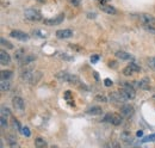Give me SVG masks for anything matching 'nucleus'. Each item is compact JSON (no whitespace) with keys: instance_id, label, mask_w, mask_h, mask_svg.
Returning a JSON list of instances; mask_svg holds the SVG:
<instances>
[{"instance_id":"obj_1","label":"nucleus","mask_w":155,"mask_h":148,"mask_svg":"<svg viewBox=\"0 0 155 148\" xmlns=\"http://www.w3.org/2000/svg\"><path fill=\"white\" fill-rule=\"evenodd\" d=\"M42 78V73L38 71H32V69H25L20 73V79L30 85H36Z\"/></svg>"},{"instance_id":"obj_2","label":"nucleus","mask_w":155,"mask_h":148,"mask_svg":"<svg viewBox=\"0 0 155 148\" xmlns=\"http://www.w3.org/2000/svg\"><path fill=\"white\" fill-rule=\"evenodd\" d=\"M55 76L62 82H68L71 85H80V78L74 74H69L67 72H58Z\"/></svg>"},{"instance_id":"obj_3","label":"nucleus","mask_w":155,"mask_h":148,"mask_svg":"<svg viewBox=\"0 0 155 148\" xmlns=\"http://www.w3.org/2000/svg\"><path fill=\"white\" fill-rule=\"evenodd\" d=\"M119 86H120L119 91L123 93L129 100L135 98L136 91L135 89H134V85H131L130 82H127V81H122V82H119Z\"/></svg>"},{"instance_id":"obj_4","label":"nucleus","mask_w":155,"mask_h":148,"mask_svg":"<svg viewBox=\"0 0 155 148\" xmlns=\"http://www.w3.org/2000/svg\"><path fill=\"white\" fill-rule=\"evenodd\" d=\"M24 17H25V19L31 20V22H38L42 19V15L36 8H26L24 11Z\"/></svg>"},{"instance_id":"obj_5","label":"nucleus","mask_w":155,"mask_h":148,"mask_svg":"<svg viewBox=\"0 0 155 148\" xmlns=\"http://www.w3.org/2000/svg\"><path fill=\"white\" fill-rule=\"evenodd\" d=\"M109 98H110V100H111L112 103H116V104H123V103H125L127 100H129V99H128L123 93L120 92V91L110 93Z\"/></svg>"},{"instance_id":"obj_6","label":"nucleus","mask_w":155,"mask_h":148,"mask_svg":"<svg viewBox=\"0 0 155 148\" xmlns=\"http://www.w3.org/2000/svg\"><path fill=\"white\" fill-rule=\"evenodd\" d=\"M104 119H105L106 122L114 124V126H119V124H122V122H123V118L120 117V115H117V113H107Z\"/></svg>"},{"instance_id":"obj_7","label":"nucleus","mask_w":155,"mask_h":148,"mask_svg":"<svg viewBox=\"0 0 155 148\" xmlns=\"http://www.w3.org/2000/svg\"><path fill=\"white\" fill-rule=\"evenodd\" d=\"M138 19L143 25H154L155 26V17H153L149 13H141L138 16Z\"/></svg>"},{"instance_id":"obj_8","label":"nucleus","mask_w":155,"mask_h":148,"mask_svg":"<svg viewBox=\"0 0 155 148\" xmlns=\"http://www.w3.org/2000/svg\"><path fill=\"white\" fill-rule=\"evenodd\" d=\"M12 105H13V109L17 111H23L25 108V102L21 97H13L12 98Z\"/></svg>"},{"instance_id":"obj_9","label":"nucleus","mask_w":155,"mask_h":148,"mask_svg":"<svg viewBox=\"0 0 155 148\" xmlns=\"http://www.w3.org/2000/svg\"><path fill=\"white\" fill-rule=\"evenodd\" d=\"M63 19H64V13H60L55 18L44 19V24L45 25H58V24H61L63 22Z\"/></svg>"},{"instance_id":"obj_10","label":"nucleus","mask_w":155,"mask_h":148,"mask_svg":"<svg viewBox=\"0 0 155 148\" xmlns=\"http://www.w3.org/2000/svg\"><path fill=\"white\" fill-rule=\"evenodd\" d=\"M120 113L127 117V118H130L133 115H134V106L130 105V104H124L122 108H120Z\"/></svg>"},{"instance_id":"obj_11","label":"nucleus","mask_w":155,"mask_h":148,"mask_svg":"<svg viewBox=\"0 0 155 148\" xmlns=\"http://www.w3.org/2000/svg\"><path fill=\"white\" fill-rule=\"evenodd\" d=\"M73 30L71 29H62V30H58L56 31V37L58 38H61V39H64V38H69V37L73 36Z\"/></svg>"},{"instance_id":"obj_12","label":"nucleus","mask_w":155,"mask_h":148,"mask_svg":"<svg viewBox=\"0 0 155 148\" xmlns=\"http://www.w3.org/2000/svg\"><path fill=\"white\" fill-rule=\"evenodd\" d=\"M10 36L13 37V38H17L19 41H28L29 39V35L25 34L24 31H20V30H13V31H11Z\"/></svg>"},{"instance_id":"obj_13","label":"nucleus","mask_w":155,"mask_h":148,"mask_svg":"<svg viewBox=\"0 0 155 148\" xmlns=\"http://www.w3.org/2000/svg\"><path fill=\"white\" fill-rule=\"evenodd\" d=\"M99 8L103 12L107 13V15H117L118 13V11H117L116 8L114 6H111V5H109V4H100L99 5Z\"/></svg>"},{"instance_id":"obj_14","label":"nucleus","mask_w":155,"mask_h":148,"mask_svg":"<svg viewBox=\"0 0 155 148\" xmlns=\"http://www.w3.org/2000/svg\"><path fill=\"white\" fill-rule=\"evenodd\" d=\"M133 85L138 87V89H141V90H148L149 89V79L144 78L142 80H135Z\"/></svg>"},{"instance_id":"obj_15","label":"nucleus","mask_w":155,"mask_h":148,"mask_svg":"<svg viewBox=\"0 0 155 148\" xmlns=\"http://www.w3.org/2000/svg\"><path fill=\"white\" fill-rule=\"evenodd\" d=\"M119 139H120V141H122L123 143H125V145H130V143H133V136H131V134H130L129 131H127V130L120 133Z\"/></svg>"},{"instance_id":"obj_16","label":"nucleus","mask_w":155,"mask_h":148,"mask_svg":"<svg viewBox=\"0 0 155 148\" xmlns=\"http://www.w3.org/2000/svg\"><path fill=\"white\" fill-rule=\"evenodd\" d=\"M0 62L2 66H8L11 63V56L8 55V53H6L5 50L0 52Z\"/></svg>"},{"instance_id":"obj_17","label":"nucleus","mask_w":155,"mask_h":148,"mask_svg":"<svg viewBox=\"0 0 155 148\" xmlns=\"http://www.w3.org/2000/svg\"><path fill=\"white\" fill-rule=\"evenodd\" d=\"M35 60H36V56L35 55H31V54H25L24 57L21 59L19 61V65L21 66H25V65H29V63H31V62H35Z\"/></svg>"},{"instance_id":"obj_18","label":"nucleus","mask_w":155,"mask_h":148,"mask_svg":"<svg viewBox=\"0 0 155 148\" xmlns=\"http://www.w3.org/2000/svg\"><path fill=\"white\" fill-rule=\"evenodd\" d=\"M0 89L2 92H6V91H10L11 89V84L8 81V79H1V82H0Z\"/></svg>"},{"instance_id":"obj_19","label":"nucleus","mask_w":155,"mask_h":148,"mask_svg":"<svg viewBox=\"0 0 155 148\" xmlns=\"http://www.w3.org/2000/svg\"><path fill=\"white\" fill-rule=\"evenodd\" d=\"M115 55H116L117 59H119V60H130L131 59V56L129 53H127V52H123V50H118L115 53Z\"/></svg>"},{"instance_id":"obj_20","label":"nucleus","mask_w":155,"mask_h":148,"mask_svg":"<svg viewBox=\"0 0 155 148\" xmlns=\"http://www.w3.org/2000/svg\"><path fill=\"white\" fill-rule=\"evenodd\" d=\"M25 55V49L24 48H19V49H17L16 50V53H15V59H16V61H18L19 62L20 60L24 57Z\"/></svg>"},{"instance_id":"obj_21","label":"nucleus","mask_w":155,"mask_h":148,"mask_svg":"<svg viewBox=\"0 0 155 148\" xmlns=\"http://www.w3.org/2000/svg\"><path fill=\"white\" fill-rule=\"evenodd\" d=\"M86 112L90 113V115H100V113L103 112V110H101V108H99V106H92V108L87 109Z\"/></svg>"},{"instance_id":"obj_22","label":"nucleus","mask_w":155,"mask_h":148,"mask_svg":"<svg viewBox=\"0 0 155 148\" xmlns=\"http://www.w3.org/2000/svg\"><path fill=\"white\" fill-rule=\"evenodd\" d=\"M35 146L36 147H45L47 146V142H45V140L44 139H42V137H37L36 140H35Z\"/></svg>"},{"instance_id":"obj_23","label":"nucleus","mask_w":155,"mask_h":148,"mask_svg":"<svg viewBox=\"0 0 155 148\" xmlns=\"http://www.w3.org/2000/svg\"><path fill=\"white\" fill-rule=\"evenodd\" d=\"M122 73H123V75H125V76H130V75H133V73H135V72L133 71V68L130 66H127V67L123 68Z\"/></svg>"},{"instance_id":"obj_24","label":"nucleus","mask_w":155,"mask_h":148,"mask_svg":"<svg viewBox=\"0 0 155 148\" xmlns=\"http://www.w3.org/2000/svg\"><path fill=\"white\" fill-rule=\"evenodd\" d=\"M147 65L149 66V68L155 71V56H150L147 59Z\"/></svg>"},{"instance_id":"obj_25","label":"nucleus","mask_w":155,"mask_h":148,"mask_svg":"<svg viewBox=\"0 0 155 148\" xmlns=\"http://www.w3.org/2000/svg\"><path fill=\"white\" fill-rule=\"evenodd\" d=\"M12 72L11 71H1V73H0V76H1V79H11V76H12Z\"/></svg>"},{"instance_id":"obj_26","label":"nucleus","mask_w":155,"mask_h":148,"mask_svg":"<svg viewBox=\"0 0 155 148\" xmlns=\"http://www.w3.org/2000/svg\"><path fill=\"white\" fill-rule=\"evenodd\" d=\"M1 45H5V47H7V49H13V45L11 44V42H8L7 39H5L4 37H1Z\"/></svg>"},{"instance_id":"obj_27","label":"nucleus","mask_w":155,"mask_h":148,"mask_svg":"<svg viewBox=\"0 0 155 148\" xmlns=\"http://www.w3.org/2000/svg\"><path fill=\"white\" fill-rule=\"evenodd\" d=\"M7 142H8V145H10L11 147H16V146H17L16 139H15L12 135H7Z\"/></svg>"},{"instance_id":"obj_28","label":"nucleus","mask_w":155,"mask_h":148,"mask_svg":"<svg viewBox=\"0 0 155 148\" xmlns=\"http://www.w3.org/2000/svg\"><path fill=\"white\" fill-rule=\"evenodd\" d=\"M12 127L15 128V129L17 130V131H19V133H21V127H20L19 122L16 119V118H13L12 119Z\"/></svg>"},{"instance_id":"obj_29","label":"nucleus","mask_w":155,"mask_h":148,"mask_svg":"<svg viewBox=\"0 0 155 148\" xmlns=\"http://www.w3.org/2000/svg\"><path fill=\"white\" fill-rule=\"evenodd\" d=\"M0 123H1V128L2 129H6L7 128V117H4V116H1V118H0Z\"/></svg>"},{"instance_id":"obj_30","label":"nucleus","mask_w":155,"mask_h":148,"mask_svg":"<svg viewBox=\"0 0 155 148\" xmlns=\"http://www.w3.org/2000/svg\"><path fill=\"white\" fill-rule=\"evenodd\" d=\"M131 68H133V71L136 72V73H138V72H141V67L136 63V62H130V65H129Z\"/></svg>"},{"instance_id":"obj_31","label":"nucleus","mask_w":155,"mask_h":148,"mask_svg":"<svg viewBox=\"0 0 155 148\" xmlns=\"http://www.w3.org/2000/svg\"><path fill=\"white\" fill-rule=\"evenodd\" d=\"M0 112H1V116H4V117H8L11 115L10 110L7 108H5V106H1V111Z\"/></svg>"},{"instance_id":"obj_32","label":"nucleus","mask_w":155,"mask_h":148,"mask_svg":"<svg viewBox=\"0 0 155 148\" xmlns=\"http://www.w3.org/2000/svg\"><path fill=\"white\" fill-rule=\"evenodd\" d=\"M143 28H144V30H147L148 32H152L153 35H155V28H154V25H143Z\"/></svg>"},{"instance_id":"obj_33","label":"nucleus","mask_w":155,"mask_h":148,"mask_svg":"<svg viewBox=\"0 0 155 148\" xmlns=\"http://www.w3.org/2000/svg\"><path fill=\"white\" fill-rule=\"evenodd\" d=\"M21 133H23V135H25L26 137H30V135H31V133H30V130L28 127H24V128H21Z\"/></svg>"},{"instance_id":"obj_34","label":"nucleus","mask_w":155,"mask_h":148,"mask_svg":"<svg viewBox=\"0 0 155 148\" xmlns=\"http://www.w3.org/2000/svg\"><path fill=\"white\" fill-rule=\"evenodd\" d=\"M96 99H97L98 102H103V103H106L107 102V99L104 96H96Z\"/></svg>"},{"instance_id":"obj_35","label":"nucleus","mask_w":155,"mask_h":148,"mask_svg":"<svg viewBox=\"0 0 155 148\" xmlns=\"http://www.w3.org/2000/svg\"><path fill=\"white\" fill-rule=\"evenodd\" d=\"M155 140V135H150V136H147L144 140H143V142H147V141H153Z\"/></svg>"},{"instance_id":"obj_36","label":"nucleus","mask_w":155,"mask_h":148,"mask_svg":"<svg viewBox=\"0 0 155 148\" xmlns=\"http://www.w3.org/2000/svg\"><path fill=\"white\" fill-rule=\"evenodd\" d=\"M98 60H99V56L98 55H93L91 57V62H92V63H97Z\"/></svg>"},{"instance_id":"obj_37","label":"nucleus","mask_w":155,"mask_h":148,"mask_svg":"<svg viewBox=\"0 0 155 148\" xmlns=\"http://www.w3.org/2000/svg\"><path fill=\"white\" fill-rule=\"evenodd\" d=\"M104 84H105V86H111V85H112V80L105 79V80H104Z\"/></svg>"},{"instance_id":"obj_38","label":"nucleus","mask_w":155,"mask_h":148,"mask_svg":"<svg viewBox=\"0 0 155 148\" xmlns=\"http://www.w3.org/2000/svg\"><path fill=\"white\" fill-rule=\"evenodd\" d=\"M109 67L116 68V67H117V62H116V61H109Z\"/></svg>"},{"instance_id":"obj_39","label":"nucleus","mask_w":155,"mask_h":148,"mask_svg":"<svg viewBox=\"0 0 155 148\" xmlns=\"http://www.w3.org/2000/svg\"><path fill=\"white\" fill-rule=\"evenodd\" d=\"M87 17H88V18H96V17H97V15H96V13H94V12H88V13H87Z\"/></svg>"},{"instance_id":"obj_40","label":"nucleus","mask_w":155,"mask_h":148,"mask_svg":"<svg viewBox=\"0 0 155 148\" xmlns=\"http://www.w3.org/2000/svg\"><path fill=\"white\" fill-rule=\"evenodd\" d=\"M109 146L110 147H119V145L116 143V142H111V143H109Z\"/></svg>"},{"instance_id":"obj_41","label":"nucleus","mask_w":155,"mask_h":148,"mask_svg":"<svg viewBox=\"0 0 155 148\" xmlns=\"http://www.w3.org/2000/svg\"><path fill=\"white\" fill-rule=\"evenodd\" d=\"M71 2H72V4H74L75 6H78V5H79V1H78V0H71Z\"/></svg>"},{"instance_id":"obj_42","label":"nucleus","mask_w":155,"mask_h":148,"mask_svg":"<svg viewBox=\"0 0 155 148\" xmlns=\"http://www.w3.org/2000/svg\"><path fill=\"white\" fill-rule=\"evenodd\" d=\"M136 135H137L138 137H141V136L143 135V133H142V131H137V133H136Z\"/></svg>"}]
</instances>
